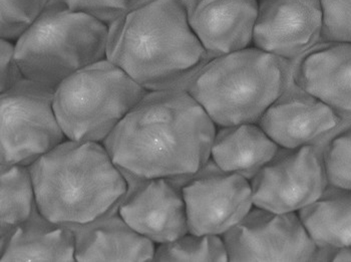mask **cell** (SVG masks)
Here are the masks:
<instances>
[{
  "label": "cell",
  "mask_w": 351,
  "mask_h": 262,
  "mask_svg": "<svg viewBox=\"0 0 351 262\" xmlns=\"http://www.w3.org/2000/svg\"><path fill=\"white\" fill-rule=\"evenodd\" d=\"M217 126L183 88L149 92L103 145L125 181H187L211 158Z\"/></svg>",
  "instance_id": "obj_1"
},
{
  "label": "cell",
  "mask_w": 351,
  "mask_h": 262,
  "mask_svg": "<svg viewBox=\"0 0 351 262\" xmlns=\"http://www.w3.org/2000/svg\"><path fill=\"white\" fill-rule=\"evenodd\" d=\"M107 60L153 92L186 90L210 58L182 0H135L108 27Z\"/></svg>",
  "instance_id": "obj_2"
},
{
  "label": "cell",
  "mask_w": 351,
  "mask_h": 262,
  "mask_svg": "<svg viewBox=\"0 0 351 262\" xmlns=\"http://www.w3.org/2000/svg\"><path fill=\"white\" fill-rule=\"evenodd\" d=\"M29 171L40 213L71 229L118 213L128 189L101 143L64 141Z\"/></svg>",
  "instance_id": "obj_3"
},
{
  "label": "cell",
  "mask_w": 351,
  "mask_h": 262,
  "mask_svg": "<svg viewBox=\"0 0 351 262\" xmlns=\"http://www.w3.org/2000/svg\"><path fill=\"white\" fill-rule=\"evenodd\" d=\"M291 79L290 60L252 45L210 60L186 91L217 128L258 124Z\"/></svg>",
  "instance_id": "obj_4"
},
{
  "label": "cell",
  "mask_w": 351,
  "mask_h": 262,
  "mask_svg": "<svg viewBox=\"0 0 351 262\" xmlns=\"http://www.w3.org/2000/svg\"><path fill=\"white\" fill-rule=\"evenodd\" d=\"M108 27L66 4L49 5L15 43L25 79L56 90L81 69L107 58Z\"/></svg>",
  "instance_id": "obj_5"
},
{
  "label": "cell",
  "mask_w": 351,
  "mask_h": 262,
  "mask_svg": "<svg viewBox=\"0 0 351 262\" xmlns=\"http://www.w3.org/2000/svg\"><path fill=\"white\" fill-rule=\"evenodd\" d=\"M148 93L105 58L60 83L53 109L68 140L103 143Z\"/></svg>",
  "instance_id": "obj_6"
},
{
  "label": "cell",
  "mask_w": 351,
  "mask_h": 262,
  "mask_svg": "<svg viewBox=\"0 0 351 262\" xmlns=\"http://www.w3.org/2000/svg\"><path fill=\"white\" fill-rule=\"evenodd\" d=\"M54 92L25 79L1 93V165L29 167L66 141L54 112Z\"/></svg>",
  "instance_id": "obj_7"
},
{
  "label": "cell",
  "mask_w": 351,
  "mask_h": 262,
  "mask_svg": "<svg viewBox=\"0 0 351 262\" xmlns=\"http://www.w3.org/2000/svg\"><path fill=\"white\" fill-rule=\"evenodd\" d=\"M250 184L255 207L274 213L298 212L318 200L328 186L322 150L317 144L280 148Z\"/></svg>",
  "instance_id": "obj_8"
},
{
  "label": "cell",
  "mask_w": 351,
  "mask_h": 262,
  "mask_svg": "<svg viewBox=\"0 0 351 262\" xmlns=\"http://www.w3.org/2000/svg\"><path fill=\"white\" fill-rule=\"evenodd\" d=\"M221 237L230 262H305L317 257V246L298 212L274 213L254 206Z\"/></svg>",
  "instance_id": "obj_9"
},
{
  "label": "cell",
  "mask_w": 351,
  "mask_h": 262,
  "mask_svg": "<svg viewBox=\"0 0 351 262\" xmlns=\"http://www.w3.org/2000/svg\"><path fill=\"white\" fill-rule=\"evenodd\" d=\"M189 233L223 235L241 222L254 205L250 181L223 171L210 158L183 184Z\"/></svg>",
  "instance_id": "obj_10"
},
{
  "label": "cell",
  "mask_w": 351,
  "mask_h": 262,
  "mask_svg": "<svg viewBox=\"0 0 351 262\" xmlns=\"http://www.w3.org/2000/svg\"><path fill=\"white\" fill-rule=\"evenodd\" d=\"M185 182L168 178L127 181L119 214L154 243L174 241L189 233L183 195Z\"/></svg>",
  "instance_id": "obj_11"
},
{
  "label": "cell",
  "mask_w": 351,
  "mask_h": 262,
  "mask_svg": "<svg viewBox=\"0 0 351 262\" xmlns=\"http://www.w3.org/2000/svg\"><path fill=\"white\" fill-rule=\"evenodd\" d=\"M320 0H259L253 47L298 60L322 43Z\"/></svg>",
  "instance_id": "obj_12"
},
{
  "label": "cell",
  "mask_w": 351,
  "mask_h": 262,
  "mask_svg": "<svg viewBox=\"0 0 351 262\" xmlns=\"http://www.w3.org/2000/svg\"><path fill=\"white\" fill-rule=\"evenodd\" d=\"M342 121L335 110L291 79L258 125L280 148L294 149L315 144L337 129Z\"/></svg>",
  "instance_id": "obj_13"
},
{
  "label": "cell",
  "mask_w": 351,
  "mask_h": 262,
  "mask_svg": "<svg viewBox=\"0 0 351 262\" xmlns=\"http://www.w3.org/2000/svg\"><path fill=\"white\" fill-rule=\"evenodd\" d=\"M210 60L252 47L259 0H182Z\"/></svg>",
  "instance_id": "obj_14"
},
{
  "label": "cell",
  "mask_w": 351,
  "mask_h": 262,
  "mask_svg": "<svg viewBox=\"0 0 351 262\" xmlns=\"http://www.w3.org/2000/svg\"><path fill=\"white\" fill-rule=\"evenodd\" d=\"M291 64L295 84L351 118V43H318Z\"/></svg>",
  "instance_id": "obj_15"
},
{
  "label": "cell",
  "mask_w": 351,
  "mask_h": 262,
  "mask_svg": "<svg viewBox=\"0 0 351 262\" xmlns=\"http://www.w3.org/2000/svg\"><path fill=\"white\" fill-rule=\"evenodd\" d=\"M73 230L75 261H153L155 243L134 230L119 212Z\"/></svg>",
  "instance_id": "obj_16"
},
{
  "label": "cell",
  "mask_w": 351,
  "mask_h": 262,
  "mask_svg": "<svg viewBox=\"0 0 351 262\" xmlns=\"http://www.w3.org/2000/svg\"><path fill=\"white\" fill-rule=\"evenodd\" d=\"M73 229L47 219L38 208L14 231L1 249L0 261H75Z\"/></svg>",
  "instance_id": "obj_17"
},
{
  "label": "cell",
  "mask_w": 351,
  "mask_h": 262,
  "mask_svg": "<svg viewBox=\"0 0 351 262\" xmlns=\"http://www.w3.org/2000/svg\"><path fill=\"white\" fill-rule=\"evenodd\" d=\"M280 147L258 124L218 128L211 159L225 172L250 181L278 153Z\"/></svg>",
  "instance_id": "obj_18"
},
{
  "label": "cell",
  "mask_w": 351,
  "mask_h": 262,
  "mask_svg": "<svg viewBox=\"0 0 351 262\" xmlns=\"http://www.w3.org/2000/svg\"><path fill=\"white\" fill-rule=\"evenodd\" d=\"M318 250L351 246V190L327 186L324 195L298 212Z\"/></svg>",
  "instance_id": "obj_19"
},
{
  "label": "cell",
  "mask_w": 351,
  "mask_h": 262,
  "mask_svg": "<svg viewBox=\"0 0 351 262\" xmlns=\"http://www.w3.org/2000/svg\"><path fill=\"white\" fill-rule=\"evenodd\" d=\"M0 192V248L2 249L15 229L25 222L38 207L29 167L1 165Z\"/></svg>",
  "instance_id": "obj_20"
},
{
  "label": "cell",
  "mask_w": 351,
  "mask_h": 262,
  "mask_svg": "<svg viewBox=\"0 0 351 262\" xmlns=\"http://www.w3.org/2000/svg\"><path fill=\"white\" fill-rule=\"evenodd\" d=\"M154 262H227L226 246L220 235L193 233L156 248Z\"/></svg>",
  "instance_id": "obj_21"
},
{
  "label": "cell",
  "mask_w": 351,
  "mask_h": 262,
  "mask_svg": "<svg viewBox=\"0 0 351 262\" xmlns=\"http://www.w3.org/2000/svg\"><path fill=\"white\" fill-rule=\"evenodd\" d=\"M316 144L322 150L328 185L351 190V124Z\"/></svg>",
  "instance_id": "obj_22"
},
{
  "label": "cell",
  "mask_w": 351,
  "mask_h": 262,
  "mask_svg": "<svg viewBox=\"0 0 351 262\" xmlns=\"http://www.w3.org/2000/svg\"><path fill=\"white\" fill-rule=\"evenodd\" d=\"M49 0H1L0 36L16 42L38 21Z\"/></svg>",
  "instance_id": "obj_23"
},
{
  "label": "cell",
  "mask_w": 351,
  "mask_h": 262,
  "mask_svg": "<svg viewBox=\"0 0 351 262\" xmlns=\"http://www.w3.org/2000/svg\"><path fill=\"white\" fill-rule=\"evenodd\" d=\"M322 43H351V0H320Z\"/></svg>",
  "instance_id": "obj_24"
},
{
  "label": "cell",
  "mask_w": 351,
  "mask_h": 262,
  "mask_svg": "<svg viewBox=\"0 0 351 262\" xmlns=\"http://www.w3.org/2000/svg\"><path fill=\"white\" fill-rule=\"evenodd\" d=\"M135 0H64L69 10L95 17L110 27Z\"/></svg>",
  "instance_id": "obj_25"
},
{
  "label": "cell",
  "mask_w": 351,
  "mask_h": 262,
  "mask_svg": "<svg viewBox=\"0 0 351 262\" xmlns=\"http://www.w3.org/2000/svg\"><path fill=\"white\" fill-rule=\"evenodd\" d=\"M0 92L14 88L15 84L25 79L21 67L15 58V45L10 40H0Z\"/></svg>",
  "instance_id": "obj_26"
},
{
  "label": "cell",
  "mask_w": 351,
  "mask_h": 262,
  "mask_svg": "<svg viewBox=\"0 0 351 262\" xmlns=\"http://www.w3.org/2000/svg\"><path fill=\"white\" fill-rule=\"evenodd\" d=\"M331 261L335 262H351V246L348 248L339 249L331 254Z\"/></svg>",
  "instance_id": "obj_27"
},
{
  "label": "cell",
  "mask_w": 351,
  "mask_h": 262,
  "mask_svg": "<svg viewBox=\"0 0 351 262\" xmlns=\"http://www.w3.org/2000/svg\"><path fill=\"white\" fill-rule=\"evenodd\" d=\"M58 4H66L64 3V0H49V5H58Z\"/></svg>",
  "instance_id": "obj_28"
}]
</instances>
